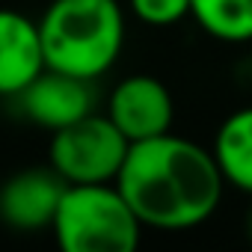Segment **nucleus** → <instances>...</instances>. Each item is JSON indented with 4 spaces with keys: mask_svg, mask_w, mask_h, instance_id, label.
<instances>
[{
    "mask_svg": "<svg viewBox=\"0 0 252 252\" xmlns=\"http://www.w3.org/2000/svg\"><path fill=\"white\" fill-rule=\"evenodd\" d=\"M65 181L51 166L18 169L0 184V222L18 234L51 228Z\"/></svg>",
    "mask_w": 252,
    "mask_h": 252,
    "instance_id": "0eeeda50",
    "label": "nucleus"
},
{
    "mask_svg": "<svg viewBox=\"0 0 252 252\" xmlns=\"http://www.w3.org/2000/svg\"><path fill=\"white\" fill-rule=\"evenodd\" d=\"M104 116L128 143H140L172 131L175 101L163 80L152 74H128L110 89Z\"/></svg>",
    "mask_w": 252,
    "mask_h": 252,
    "instance_id": "39448f33",
    "label": "nucleus"
},
{
    "mask_svg": "<svg viewBox=\"0 0 252 252\" xmlns=\"http://www.w3.org/2000/svg\"><path fill=\"white\" fill-rule=\"evenodd\" d=\"M116 187L143 228L158 231H187L208 222L225 193L211 149L172 131L131 143Z\"/></svg>",
    "mask_w": 252,
    "mask_h": 252,
    "instance_id": "f257e3e1",
    "label": "nucleus"
},
{
    "mask_svg": "<svg viewBox=\"0 0 252 252\" xmlns=\"http://www.w3.org/2000/svg\"><path fill=\"white\" fill-rule=\"evenodd\" d=\"M45 71L39 24L21 9L0 6V98H15Z\"/></svg>",
    "mask_w": 252,
    "mask_h": 252,
    "instance_id": "6e6552de",
    "label": "nucleus"
},
{
    "mask_svg": "<svg viewBox=\"0 0 252 252\" xmlns=\"http://www.w3.org/2000/svg\"><path fill=\"white\" fill-rule=\"evenodd\" d=\"M36 24L45 68L95 83L119 63L128 30L119 0H51Z\"/></svg>",
    "mask_w": 252,
    "mask_h": 252,
    "instance_id": "f03ea898",
    "label": "nucleus"
},
{
    "mask_svg": "<svg viewBox=\"0 0 252 252\" xmlns=\"http://www.w3.org/2000/svg\"><path fill=\"white\" fill-rule=\"evenodd\" d=\"M246 237H249V243H252V208H249V214H246Z\"/></svg>",
    "mask_w": 252,
    "mask_h": 252,
    "instance_id": "f8f14e48",
    "label": "nucleus"
},
{
    "mask_svg": "<svg viewBox=\"0 0 252 252\" xmlns=\"http://www.w3.org/2000/svg\"><path fill=\"white\" fill-rule=\"evenodd\" d=\"M51 231L63 252H134L143 240V222L116 181L65 184Z\"/></svg>",
    "mask_w": 252,
    "mask_h": 252,
    "instance_id": "7ed1b4c3",
    "label": "nucleus"
},
{
    "mask_svg": "<svg viewBox=\"0 0 252 252\" xmlns=\"http://www.w3.org/2000/svg\"><path fill=\"white\" fill-rule=\"evenodd\" d=\"M190 18L220 42H252V0H190Z\"/></svg>",
    "mask_w": 252,
    "mask_h": 252,
    "instance_id": "9d476101",
    "label": "nucleus"
},
{
    "mask_svg": "<svg viewBox=\"0 0 252 252\" xmlns=\"http://www.w3.org/2000/svg\"><path fill=\"white\" fill-rule=\"evenodd\" d=\"M128 9L149 27H172L190 18V0H128Z\"/></svg>",
    "mask_w": 252,
    "mask_h": 252,
    "instance_id": "9b49d317",
    "label": "nucleus"
},
{
    "mask_svg": "<svg viewBox=\"0 0 252 252\" xmlns=\"http://www.w3.org/2000/svg\"><path fill=\"white\" fill-rule=\"evenodd\" d=\"M128 146L131 143L122 137V131L95 110L51 134L48 166L65 184L116 181Z\"/></svg>",
    "mask_w": 252,
    "mask_h": 252,
    "instance_id": "20e7f679",
    "label": "nucleus"
},
{
    "mask_svg": "<svg viewBox=\"0 0 252 252\" xmlns=\"http://www.w3.org/2000/svg\"><path fill=\"white\" fill-rule=\"evenodd\" d=\"M211 155L225 187L252 196V107H240L222 119Z\"/></svg>",
    "mask_w": 252,
    "mask_h": 252,
    "instance_id": "1a4fd4ad",
    "label": "nucleus"
},
{
    "mask_svg": "<svg viewBox=\"0 0 252 252\" xmlns=\"http://www.w3.org/2000/svg\"><path fill=\"white\" fill-rule=\"evenodd\" d=\"M9 101L27 122L54 134L98 110V89H95V80L45 68Z\"/></svg>",
    "mask_w": 252,
    "mask_h": 252,
    "instance_id": "423d86ee",
    "label": "nucleus"
}]
</instances>
